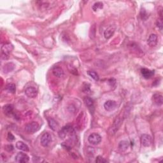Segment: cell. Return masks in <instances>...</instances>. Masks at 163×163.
<instances>
[{"label": "cell", "mask_w": 163, "mask_h": 163, "mask_svg": "<svg viewBox=\"0 0 163 163\" xmlns=\"http://www.w3.org/2000/svg\"><path fill=\"white\" fill-rule=\"evenodd\" d=\"M59 136L62 139H64L67 136H70V138H73L75 137V133L74 129L70 126V125H66L62 127L61 130L59 131Z\"/></svg>", "instance_id": "1"}, {"label": "cell", "mask_w": 163, "mask_h": 163, "mask_svg": "<svg viewBox=\"0 0 163 163\" xmlns=\"http://www.w3.org/2000/svg\"><path fill=\"white\" fill-rule=\"evenodd\" d=\"M13 49V46L10 43H6L1 47V58L6 60L9 58L10 54Z\"/></svg>", "instance_id": "2"}, {"label": "cell", "mask_w": 163, "mask_h": 163, "mask_svg": "<svg viewBox=\"0 0 163 163\" xmlns=\"http://www.w3.org/2000/svg\"><path fill=\"white\" fill-rule=\"evenodd\" d=\"M124 113L125 112L123 113V115H122V113L120 114L119 116H117L116 119L114 121V122L113 124L112 127L111 128V134H114L116 133V131L119 129L120 126H121L122 123L124 121Z\"/></svg>", "instance_id": "3"}, {"label": "cell", "mask_w": 163, "mask_h": 163, "mask_svg": "<svg viewBox=\"0 0 163 163\" xmlns=\"http://www.w3.org/2000/svg\"><path fill=\"white\" fill-rule=\"evenodd\" d=\"M40 129V125L38 122H30L25 126V132L28 134H33Z\"/></svg>", "instance_id": "4"}, {"label": "cell", "mask_w": 163, "mask_h": 163, "mask_svg": "<svg viewBox=\"0 0 163 163\" xmlns=\"http://www.w3.org/2000/svg\"><path fill=\"white\" fill-rule=\"evenodd\" d=\"M25 94L28 98H34L38 95V89L35 86L30 85L25 89Z\"/></svg>", "instance_id": "5"}, {"label": "cell", "mask_w": 163, "mask_h": 163, "mask_svg": "<svg viewBox=\"0 0 163 163\" xmlns=\"http://www.w3.org/2000/svg\"><path fill=\"white\" fill-rule=\"evenodd\" d=\"M52 136L48 133H45L41 137L40 143L41 145L44 147H47L52 142Z\"/></svg>", "instance_id": "6"}, {"label": "cell", "mask_w": 163, "mask_h": 163, "mask_svg": "<svg viewBox=\"0 0 163 163\" xmlns=\"http://www.w3.org/2000/svg\"><path fill=\"white\" fill-rule=\"evenodd\" d=\"M88 141L92 145H98L101 141V137L97 133H92L89 136Z\"/></svg>", "instance_id": "7"}, {"label": "cell", "mask_w": 163, "mask_h": 163, "mask_svg": "<svg viewBox=\"0 0 163 163\" xmlns=\"http://www.w3.org/2000/svg\"><path fill=\"white\" fill-rule=\"evenodd\" d=\"M30 160V157L26 154L19 152L15 156V161L19 163H26Z\"/></svg>", "instance_id": "8"}, {"label": "cell", "mask_w": 163, "mask_h": 163, "mask_svg": "<svg viewBox=\"0 0 163 163\" xmlns=\"http://www.w3.org/2000/svg\"><path fill=\"white\" fill-rule=\"evenodd\" d=\"M117 103L113 100H108V101H106L104 104V108L105 109L108 111H113L117 108Z\"/></svg>", "instance_id": "9"}, {"label": "cell", "mask_w": 163, "mask_h": 163, "mask_svg": "<svg viewBox=\"0 0 163 163\" xmlns=\"http://www.w3.org/2000/svg\"><path fill=\"white\" fill-rule=\"evenodd\" d=\"M141 142L144 147H150L152 144V137L148 134H142L141 136Z\"/></svg>", "instance_id": "10"}, {"label": "cell", "mask_w": 163, "mask_h": 163, "mask_svg": "<svg viewBox=\"0 0 163 163\" xmlns=\"http://www.w3.org/2000/svg\"><path fill=\"white\" fill-rule=\"evenodd\" d=\"M84 101L85 105H86V107L88 108L89 110L91 111V113H93L94 111V105L93 100L91 98H89V97H86V98H84Z\"/></svg>", "instance_id": "11"}, {"label": "cell", "mask_w": 163, "mask_h": 163, "mask_svg": "<svg viewBox=\"0 0 163 163\" xmlns=\"http://www.w3.org/2000/svg\"><path fill=\"white\" fill-rule=\"evenodd\" d=\"M158 38L156 34H151L147 40V44L150 47H155L157 44Z\"/></svg>", "instance_id": "12"}, {"label": "cell", "mask_w": 163, "mask_h": 163, "mask_svg": "<svg viewBox=\"0 0 163 163\" xmlns=\"http://www.w3.org/2000/svg\"><path fill=\"white\" fill-rule=\"evenodd\" d=\"M152 100L154 103L157 106H161L163 103V97L161 94H155L152 96Z\"/></svg>", "instance_id": "13"}, {"label": "cell", "mask_w": 163, "mask_h": 163, "mask_svg": "<svg viewBox=\"0 0 163 163\" xmlns=\"http://www.w3.org/2000/svg\"><path fill=\"white\" fill-rule=\"evenodd\" d=\"M141 73L143 76L146 79L150 78L152 76H153L154 75V71L152 70H150L147 68H142L141 70Z\"/></svg>", "instance_id": "14"}, {"label": "cell", "mask_w": 163, "mask_h": 163, "mask_svg": "<svg viewBox=\"0 0 163 163\" xmlns=\"http://www.w3.org/2000/svg\"><path fill=\"white\" fill-rule=\"evenodd\" d=\"M115 28L113 26L108 27L107 30L105 31L104 32V36L106 39H110L111 36L113 35L114 33H115Z\"/></svg>", "instance_id": "15"}, {"label": "cell", "mask_w": 163, "mask_h": 163, "mask_svg": "<svg viewBox=\"0 0 163 163\" xmlns=\"http://www.w3.org/2000/svg\"><path fill=\"white\" fill-rule=\"evenodd\" d=\"M52 73L55 76L58 77V78H61L63 77L64 75V70L60 67H55L53 68Z\"/></svg>", "instance_id": "16"}, {"label": "cell", "mask_w": 163, "mask_h": 163, "mask_svg": "<svg viewBox=\"0 0 163 163\" xmlns=\"http://www.w3.org/2000/svg\"><path fill=\"white\" fill-rule=\"evenodd\" d=\"M15 65L14 64L13 62H8V63L5 64L4 66L3 67V72L5 73H10L15 69Z\"/></svg>", "instance_id": "17"}, {"label": "cell", "mask_w": 163, "mask_h": 163, "mask_svg": "<svg viewBox=\"0 0 163 163\" xmlns=\"http://www.w3.org/2000/svg\"><path fill=\"white\" fill-rule=\"evenodd\" d=\"M15 146L16 148L19 150H21L22 151H24V152L29 151V147H28V146L22 142H17Z\"/></svg>", "instance_id": "18"}, {"label": "cell", "mask_w": 163, "mask_h": 163, "mask_svg": "<svg viewBox=\"0 0 163 163\" xmlns=\"http://www.w3.org/2000/svg\"><path fill=\"white\" fill-rule=\"evenodd\" d=\"M3 110L4 113L6 114L7 115H10L13 113V107L12 105H5L3 108Z\"/></svg>", "instance_id": "19"}, {"label": "cell", "mask_w": 163, "mask_h": 163, "mask_svg": "<svg viewBox=\"0 0 163 163\" xmlns=\"http://www.w3.org/2000/svg\"><path fill=\"white\" fill-rule=\"evenodd\" d=\"M48 125H49L50 127L52 129L53 131H56L57 129H58V128L59 127V124H58V123L57 122V121H55L54 119L52 118L48 119Z\"/></svg>", "instance_id": "20"}, {"label": "cell", "mask_w": 163, "mask_h": 163, "mask_svg": "<svg viewBox=\"0 0 163 163\" xmlns=\"http://www.w3.org/2000/svg\"><path fill=\"white\" fill-rule=\"evenodd\" d=\"M129 147V144L127 141H125V140H123L119 143V148L120 150H121L122 152H124L126 150L127 148Z\"/></svg>", "instance_id": "21"}, {"label": "cell", "mask_w": 163, "mask_h": 163, "mask_svg": "<svg viewBox=\"0 0 163 163\" xmlns=\"http://www.w3.org/2000/svg\"><path fill=\"white\" fill-rule=\"evenodd\" d=\"M84 115V113H82L80 114L78 117V119H77L76 121V124L77 126L80 129H82V127H83V124H84V117L83 116Z\"/></svg>", "instance_id": "22"}, {"label": "cell", "mask_w": 163, "mask_h": 163, "mask_svg": "<svg viewBox=\"0 0 163 163\" xmlns=\"http://www.w3.org/2000/svg\"><path fill=\"white\" fill-rule=\"evenodd\" d=\"M5 90L7 91L8 93L14 94L16 91V87L15 85L12 83H10V84H8L6 87H5Z\"/></svg>", "instance_id": "23"}, {"label": "cell", "mask_w": 163, "mask_h": 163, "mask_svg": "<svg viewBox=\"0 0 163 163\" xmlns=\"http://www.w3.org/2000/svg\"><path fill=\"white\" fill-rule=\"evenodd\" d=\"M103 7V3L102 2H96L93 5V10L94 12H96L97 10H98L99 9H102Z\"/></svg>", "instance_id": "24"}, {"label": "cell", "mask_w": 163, "mask_h": 163, "mask_svg": "<svg viewBox=\"0 0 163 163\" xmlns=\"http://www.w3.org/2000/svg\"><path fill=\"white\" fill-rule=\"evenodd\" d=\"M87 74H88V75H89L91 78L94 79L95 81H98L99 80V76H98V74L95 72V71H88Z\"/></svg>", "instance_id": "25"}, {"label": "cell", "mask_w": 163, "mask_h": 163, "mask_svg": "<svg viewBox=\"0 0 163 163\" xmlns=\"http://www.w3.org/2000/svg\"><path fill=\"white\" fill-rule=\"evenodd\" d=\"M96 162L98 163H103V162H107L108 161L107 159H105L103 157L101 156H98L96 158Z\"/></svg>", "instance_id": "26"}, {"label": "cell", "mask_w": 163, "mask_h": 163, "mask_svg": "<svg viewBox=\"0 0 163 163\" xmlns=\"http://www.w3.org/2000/svg\"><path fill=\"white\" fill-rule=\"evenodd\" d=\"M157 26L159 28V30L162 31V19H159V20H157Z\"/></svg>", "instance_id": "27"}, {"label": "cell", "mask_w": 163, "mask_h": 163, "mask_svg": "<svg viewBox=\"0 0 163 163\" xmlns=\"http://www.w3.org/2000/svg\"><path fill=\"white\" fill-rule=\"evenodd\" d=\"M5 149L8 152H11L13 150V146L12 145H5Z\"/></svg>", "instance_id": "28"}, {"label": "cell", "mask_w": 163, "mask_h": 163, "mask_svg": "<svg viewBox=\"0 0 163 163\" xmlns=\"http://www.w3.org/2000/svg\"><path fill=\"white\" fill-rule=\"evenodd\" d=\"M7 140H8L9 142H13L14 140H15V137L13 135L12 133H9L8 134V136H7Z\"/></svg>", "instance_id": "29"}, {"label": "cell", "mask_w": 163, "mask_h": 163, "mask_svg": "<svg viewBox=\"0 0 163 163\" xmlns=\"http://www.w3.org/2000/svg\"><path fill=\"white\" fill-rule=\"evenodd\" d=\"M141 15H142V19H145V16L146 17V19H147V17H148V14L147 13V12H145V10H142V12H141Z\"/></svg>", "instance_id": "30"}]
</instances>
